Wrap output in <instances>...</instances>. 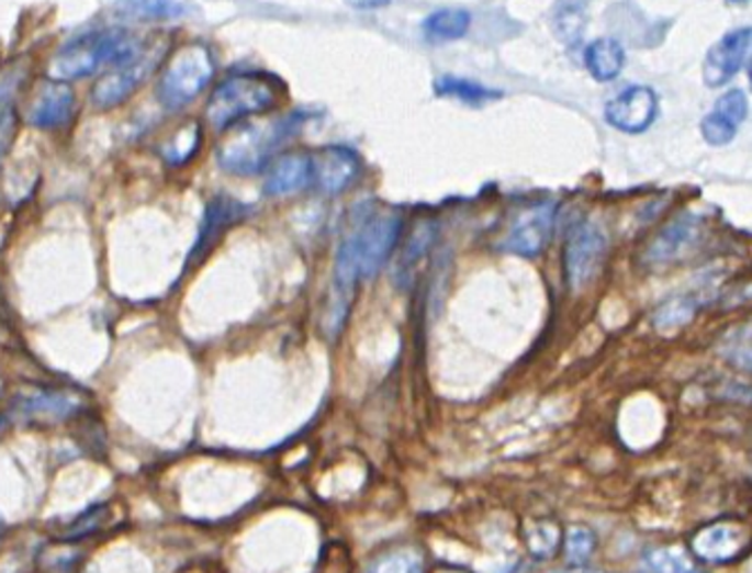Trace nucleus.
I'll return each instance as SVG.
<instances>
[{
	"label": "nucleus",
	"instance_id": "423d86ee",
	"mask_svg": "<svg viewBox=\"0 0 752 573\" xmlns=\"http://www.w3.org/2000/svg\"><path fill=\"white\" fill-rule=\"evenodd\" d=\"M607 256V236L596 222L577 224L564 249V271L571 292H581L598 276Z\"/></svg>",
	"mask_w": 752,
	"mask_h": 573
},
{
	"label": "nucleus",
	"instance_id": "b1692460",
	"mask_svg": "<svg viewBox=\"0 0 752 573\" xmlns=\"http://www.w3.org/2000/svg\"><path fill=\"white\" fill-rule=\"evenodd\" d=\"M368 573H424V558L415 549H392L379 555Z\"/></svg>",
	"mask_w": 752,
	"mask_h": 573
},
{
	"label": "nucleus",
	"instance_id": "7c9ffc66",
	"mask_svg": "<svg viewBox=\"0 0 752 573\" xmlns=\"http://www.w3.org/2000/svg\"><path fill=\"white\" fill-rule=\"evenodd\" d=\"M108 506H94L90 508L88 513H83L81 518L70 527V531L64 536L66 540H79V538H86L94 531H99V527L103 525V518H105V510Z\"/></svg>",
	"mask_w": 752,
	"mask_h": 573
},
{
	"label": "nucleus",
	"instance_id": "4be33fe9",
	"mask_svg": "<svg viewBox=\"0 0 752 573\" xmlns=\"http://www.w3.org/2000/svg\"><path fill=\"white\" fill-rule=\"evenodd\" d=\"M646 566L652 573H704L687 551L678 547H659L646 553Z\"/></svg>",
	"mask_w": 752,
	"mask_h": 573
},
{
	"label": "nucleus",
	"instance_id": "6e6552de",
	"mask_svg": "<svg viewBox=\"0 0 752 573\" xmlns=\"http://www.w3.org/2000/svg\"><path fill=\"white\" fill-rule=\"evenodd\" d=\"M659 112V99L652 88L631 86L605 105V120L622 133H643L652 126Z\"/></svg>",
	"mask_w": 752,
	"mask_h": 573
},
{
	"label": "nucleus",
	"instance_id": "aec40b11",
	"mask_svg": "<svg viewBox=\"0 0 752 573\" xmlns=\"http://www.w3.org/2000/svg\"><path fill=\"white\" fill-rule=\"evenodd\" d=\"M471 27V14L464 10H439L424 21V32L433 41L461 38Z\"/></svg>",
	"mask_w": 752,
	"mask_h": 573
},
{
	"label": "nucleus",
	"instance_id": "72a5a7b5",
	"mask_svg": "<svg viewBox=\"0 0 752 573\" xmlns=\"http://www.w3.org/2000/svg\"><path fill=\"white\" fill-rule=\"evenodd\" d=\"M0 392H3V379H0Z\"/></svg>",
	"mask_w": 752,
	"mask_h": 573
},
{
	"label": "nucleus",
	"instance_id": "a878e982",
	"mask_svg": "<svg viewBox=\"0 0 752 573\" xmlns=\"http://www.w3.org/2000/svg\"><path fill=\"white\" fill-rule=\"evenodd\" d=\"M719 352L741 370H750V325L732 329L719 346Z\"/></svg>",
	"mask_w": 752,
	"mask_h": 573
},
{
	"label": "nucleus",
	"instance_id": "2eb2a0df",
	"mask_svg": "<svg viewBox=\"0 0 752 573\" xmlns=\"http://www.w3.org/2000/svg\"><path fill=\"white\" fill-rule=\"evenodd\" d=\"M245 215V206L236 200H231V198H215L213 202H209L206 211H204V220H202V226H200V236H198V243L189 256V265H198L202 262V258L211 251V247L222 238V234L226 232V228L238 222L240 217Z\"/></svg>",
	"mask_w": 752,
	"mask_h": 573
},
{
	"label": "nucleus",
	"instance_id": "bb28decb",
	"mask_svg": "<svg viewBox=\"0 0 752 573\" xmlns=\"http://www.w3.org/2000/svg\"><path fill=\"white\" fill-rule=\"evenodd\" d=\"M585 27V12L581 3H566L555 16V32L562 41H577Z\"/></svg>",
	"mask_w": 752,
	"mask_h": 573
},
{
	"label": "nucleus",
	"instance_id": "a211bd4d",
	"mask_svg": "<svg viewBox=\"0 0 752 573\" xmlns=\"http://www.w3.org/2000/svg\"><path fill=\"white\" fill-rule=\"evenodd\" d=\"M585 64L596 81H614L625 68V49L616 38H598L587 47Z\"/></svg>",
	"mask_w": 752,
	"mask_h": 573
},
{
	"label": "nucleus",
	"instance_id": "20e7f679",
	"mask_svg": "<svg viewBox=\"0 0 752 573\" xmlns=\"http://www.w3.org/2000/svg\"><path fill=\"white\" fill-rule=\"evenodd\" d=\"M215 61L204 43H189L170 54L161 70L157 94L164 108L182 110L189 105L213 79Z\"/></svg>",
	"mask_w": 752,
	"mask_h": 573
},
{
	"label": "nucleus",
	"instance_id": "7ed1b4c3",
	"mask_svg": "<svg viewBox=\"0 0 752 573\" xmlns=\"http://www.w3.org/2000/svg\"><path fill=\"white\" fill-rule=\"evenodd\" d=\"M299 128V114L258 126H247L220 146L217 164L231 176H258L260 170H265L271 164L273 153L287 139H292Z\"/></svg>",
	"mask_w": 752,
	"mask_h": 573
},
{
	"label": "nucleus",
	"instance_id": "c756f323",
	"mask_svg": "<svg viewBox=\"0 0 752 573\" xmlns=\"http://www.w3.org/2000/svg\"><path fill=\"white\" fill-rule=\"evenodd\" d=\"M702 135L710 146H726L734 139L737 126L730 124L728 120H723L721 114L710 112L708 117L702 122Z\"/></svg>",
	"mask_w": 752,
	"mask_h": 573
},
{
	"label": "nucleus",
	"instance_id": "2f4dec72",
	"mask_svg": "<svg viewBox=\"0 0 752 573\" xmlns=\"http://www.w3.org/2000/svg\"><path fill=\"white\" fill-rule=\"evenodd\" d=\"M10 137H12V122L5 120L3 114H0V155L5 153Z\"/></svg>",
	"mask_w": 752,
	"mask_h": 573
},
{
	"label": "nucleus",
	"instance_id": "5701e85b",
	"mask_svg": "<svg viewBox=\"0 0 752 573\" xmlns=\"http://www.w3.org/2000/svg\"><path fill=\"white\" fill-rule=\"evenodd\" d=\"M437 94L441 97H454L461 99L464 103L471 105H480L484 101H493L500 99L502 92L497 90H489L475 81H467V79H454V77H444L437 81Z\"/></svg>",
	"mask_w": 752,
	"mask_h": 573
},
{
	"label": "nucleus",
	"instance_id": "4468645a",
	"mask_svg": "<svg viewBox=\"0 0 752 573\" xmlns=\"http://www.w3.org/2000/svg\"><path fill=\"white\" fill-rule=\"evenodd\" d=\"M314 182L312 157L305 153H287L269 166L265 180V195L284 198L307 189Z\"/></svg>",
	"mask_w": 752,
	"mask_h": 573
},
{
	"label": "nucleus",
	"instance_id": "dca6fc26",
	"mask_svg": "<svg viewBox=\"0 0 752 573\" xmlns=\"http://www.w3.org/2000/svg\"><path fill=\"white\" fill-rule=\"evenodd\" d=\"M16 408L23 417L34 422H61L79 408L77 394L64 390H32L19 394Z\"/></svg>",
	"mask_w": 752,
	"mask_h": 573
},
{
	"label": "nucleus",
	"instance_id": "c85d7f7f",
	"mask_svg": "<svg viewBox=\"0 0 752 573\" xmlns=\"http://www.w3.org/2000/svg\"><path fill=\"white\" fill-rule=\"evenodd\" d=\"M715 112L721 114L723 120H728L730 124H734L739 128V124L745 120V114H748V99H745L743 90L734 88V90H728L726 94H721L719 101L715 103Z\"/></svg>",
	"mask_w": 752,
	"mask_h": 573
},
{
	"label": "nucleus",
	"instance_id": "f704fd0d",
	"mask_svg": "<svg viewBox=\"0 0 752 573\" xmlns=\"http://www.w3.org/2000/svg\"><path fill=\"white\" fill-rule=\"evenodd\" d=\"M446 573H457V571H446Z\"/></svg>",
	"mask_w": 752,
	"mask_h": 573
},
{
	"label": "nucleus",
	"instance_id": "9b49d317",
	"mask_svg": "<svg viewBox=\"0 0 752 573\" xmlns=\"http://www.w3.org/2000/svg\"><path fill=\"white\" fill-rule=\"evenodd\" d=\"M75 94L64 81L45 83L30 105L27 124L41 131L66 128L75 117Z\"/></svg>",
	"mask_w": 752,
	"mask_h": 573
},
{
	"label": "nucleus",
	"instance_id": "393cba45",
	"mask_svg": "<svg viewBox=\"0 0 752 573\" xmlns=\"http://www.w3.org/2000/svg\"><path fill=\"white\" fill-rule=\"evenodd\" d=\"M694 310H697V303H694L692 299L687 296H676L672 301H667L665 305H661L654 314V325L659 329H674V327H681L685 325L692 316H694Z\"/></svg>",
	"mask_w": 752,
	"mask_h": 573
},
{
	"label": "nucleus",
	"instance_id": "6ab92c4d",
	"mask_svg": "<svg viewBox=\"0 0 752 573\" xmlns=\"http://www.w3.org/2000/svg\"><path fill=\"white\" fill-rule=\"evenodd\" d=\"M112 10L126 21H172L187 12L180 0H114Z\"/></svg>",
	"mask_w": 752,
	"mask_h": 573
},
{
	"label": "nucleus",
	"instance_id": "473e14b6",
	"mask_svg": "<svg viewBox=\"0 0 752 573\" xmlns=\"http://www.w3.org/2000/svg\"><path fill=\"white\" fill-rule=\"evenodd\" d=\"M730 3H743V0H730Z\"/></svg>",
	"mask_w": 752,
	"mask_h": 573
},
{
	"label": "nucleus",
	"instance_id": "ddd939ff",
	"mask_svg": "<svg viewBox=\"0 0 752 573\" xmlns=\"http://www.w3.org/2000/svg\"><path fill=\"white\" fill-rule=\"evenodd\" d=\"M702 234V222L685 213L674 217L667 226L661 228V234L652 240V245L646 251V258L650 265H670L683 258Z\"/></svg>",
	"mask_w": 752,
	"mask_h": 573
},
{
	"label": "nucleus",
	"instance_id": "9d476101",
	"mask_svg": "<svg viewBox=\"0 0 752 573\" xmlns=\"http://www.w3.org/2000/svg\"><path fill=\"white\" fill-rule=\"evenodd\" d=\"M312 168L318 189L327 195H338L357 182L361 159L347 146H327L312 157Z\"/></svg>",
	"mask_w": 752,
	"mask_h": 573
},
{
	"label": "nucleus",
	"instance_id": "412c9836",
	"mask_svg": "<svg viewBox=\"0 0 752 573\" xmlns=\"http://www.w3.org/2000/svg\"><path fill=\"white\" fill-rule=\"evenodd\" d=\"M202 142V131L198 124H187L182 128H178L172 133L170 139L164 142L161 146V157L164 161H168L170 166H182L187 164L200 148Z\"/></svg>",
	"mask_w": 752,
	"mask_h": 573
},
{
	"label": "nucleus",
	"instance_id": "f8f14e48",
	"mask_svg": "<svg viewBox=\"0 0 752 573\" xmlns=\"http://www.w3.org/2000/svg\"><path fill=\"white\" fill-rule=\"evenodd\" d=\"M750 52V30H737L726 34L719 43H715L706 56L704 64V81L710 88H719L728 83L745 64Z\"/></svg>",
	"mask_w": 752,
	"mask_h": 573
},
{
	"label": "nucleus",
	"instance_id": "cd10ccee",
	"mask_svg": "<svg viewBox=\"0 0 752 573\" xmlns=\"http://www.w3.org/2000/svg\"><path fill=\"white\" fill-rule=\"evenodd\" d=\"M596 547V538L590 529L583 527H575L566 533V542H564V555L571 564H583L590 560V555L594 553Z\"/></svg>",
	"mask_w": 752,
	"mask_h": 573
},
{
	"label": "nucleus",
	"instance_id": "f3484780",
	"mask_svg": "<svg viewBox=\"0 0 752 573\" xmlns=\"http://www.w3.org/2000/svg\"><path fill=\"white\" fill-rule=\"evenodd\" d=\"M745 547V531L737 525H712L692 540V549L706 562H728Z\"/></svg>",
	"mask_w": 752,
	"mask_h": 573
},
{
	"label": "nucleus",
	"instance_id": "39448f33",
	"mask_svg": "<svg viewBox=\"0 0 752 573\" xmlns=\"http://www.w3.org/2000/svg\"><path fill=\"white\" fill-rule=\"evenodd\" d=\"M403 217L396 211H370L355 217L340 247L352 254L359 278H372L390 258L401 236Z\"/></svg>",
	"mask_w": 752,
	"mask_h": 573
},
{
	"label": "nucleus",
	"instance_id": "f03ea898",
	"mask_svg": "<svg viewBox=\"0 0 752 573\" xmlns=\"http://www.w3.org/2000/svg\"><path fill=\"white\" fill-rule=\"evenodd\" d=\"M282 90V81L267 72L231 75L213 90L206 103V122L222 133L247 117L271 110Z\"/></svg>",
	"mask_w": 752,
	"mask_h": 573
},
{
	"label": "nucleus",
	"instance_id": "f257e3e1",
	"mask_svg": "<svg viewBox=\"0 0 752 573\" xmlns=\"http://www.w3.org/2000/svg\"><path fill=\"white\" fill-rule=\"evenodd\" d=\"M142 54L139 41L124 30H101L70 38L49 64L54 81H77L101 68H117Z\"/></svg>",
	"mask_w": 752,
	"mask_h": 573
},
{
	"label": "nucleus",
	"instance_id": "1a4fd4ad",
	"mask_svg": "<svg viewBox=\"0 0 752 573\" xmlns=\"http://www.w3.org/2000/svg\"><path fill=\"white\" fill-rule=\"evenodd\" d=\"M155 68V59L150 54H139L133 61L112 68L105 72L92 88V103L101 110H110L122 105L135 90L146 81L150 70Z\"/></svg>",
	"mask_w": 752,
	"mask_h": 573
},
{
	"label": "nucleus",
	"instance_id": "0eeeda50",
	"mask_svg": "<svg viewBox=\"0 0 752 573\" xmlns=\"http://www.w3.org/2000/svg\"><path fill=\"white\" fill-rule=\"evenodd\" d=\"M555 220V204L542 202L525 209L515 217V222L508 228V236L504 240V249L517 256L534 258L545 251V247L551 240Z\"/></svg>",
	"mask_w": 752,
	"mask_h": 573
}]
</instances>
